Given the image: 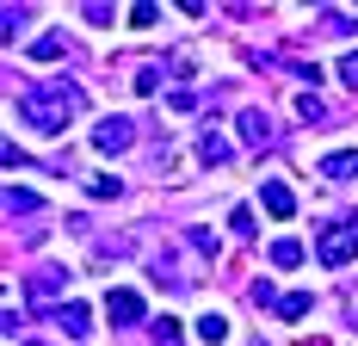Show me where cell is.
<instances>
[{
  "label": "cell",
  "mask_w": 358,
  "mask_h": 346,
  "mask_svg": "<svg viewBox=\"0 0 358 346\" xmlns=\"http://www.w3.org/2000/svg\"><path fill=\"white\" fill-rule=\"evenodd\" d=\"M56 56H62V37H56V32L31 43V62H56Z\"/></svg>",
  "instance_id": "15"
},
{
  "label": "cell",
  "mask_w": 358,
  "mask_h": 346,
  "mask_svg": "<svg viewBox=\"0 0 358 346\" xmlns=\"http://www.w3.org/2000/svg\"><path fill=\"white\" fill-rule=\"evenodd\" d=\"M80 87L74 81H31L19 93V124L25 130H43V137H62L74 118H80Z\"/></svg>",
  "instance_id": "1"
},
{
  "label": "cell",
  "mask_w": 358,
  "mask_h": 346,
  "mask_svg": "<svg viewBox=\"0 0 358 346\" xmlns=\"http://www.w3.org/2000/svg\"><path fill=\"white\" fill-rule=\"evenodd\" d=\"M315 254H322V266H352L358 260V223H334L315 235Z\"/></svg>",
  "instance_id": "2"
},
{
  "label": "cell",
  "mask_w": 358,
  "mask_h": 346,
  "mask_svg": "<svg viewBox=\"0 0 358 346\" xmlns=\"http://www.w3.org/2000/svg\"><path fill=\"white\" fill-rule=\"evenodd\" d=\"M106 315H111V321H117V328H130V321H143V297H136V291H111V297H106Z\"/></svg>",
  "instance_id": "7"
},
{
  "label": "cell",
  "mask_w": 358,
  "mask_h": 346,
  "mask_svg": "<svg viewBox=\"0 0 358 346\" xmlns=\"http://www.w3.org/2000/svg\"><path fill=\"white\" fill-rule=\"evenodd\" d=\"M322 25H327V32H334V37H346V32H358V25H352V19H346V13H322Z\"/></svg>",
  "instance_id": "22"
},
{
  "label": "cell",
  "mask_w": 358,
  "mask_h": 346,
  "mask_svg": "<svg viewBox=\"0 0 358 346\" xmlns=\"http://www.w3.org/2000/svg\"><path fill=\"white\" fill-rule=\"evenodd\" d=\"M148 334H155V346H179V321L161 315V321H148Z\"/></svg>",
  "instance_id": "14"
},
{
  "label": "cell",
  "mask_w": 358,
  "mask_h": 346,
  "mask_svg": "<svg viewBox=\"0 0 358 346\" xmlns=\"http://www.w3.org/2000/svg\"><path fill=\"white\" fill-rule=\"evenodd\" d=\"M62 284H69V272H62V266H37V272L25 278V291H31L37 310H43V303H56V297H62Z\"/></svg>",
  "instance_id": "4"
},
{
  "label": "cell",
  "mask_w": 358,
  "mask_h": 346,
  "mask_svg": "<svg viewBox=\"0 0 358 346\" xmlns=\"http://www.w3.org/2000/svg\"><path fill=\"white\" fill-rule=\"evenodd\" d=\"M272 266H303V242H296V235H278V242H272Z\"/></svg>",
  "instance_id": "12"
},
{
  "label": "cell",
  "mask_w": 358,
  "mask_h": 346,
  "mask_svg": "<svg viewBox=\"0 0 358 346\" xmlns=\"http://www.w3.org/2000/svg\"><path fill=\"white\" fill-rule=\"evenodd\" d=\"M198 155H204L210 167H222V161H229V142L216 137V130H204V137H198Z\"/></svg>",
  "instance_id": "13"
},
{
  "label": "cell",
  "mask_w": 358,
  "mask_h": 346,
  "mask_svg": "<svg viewBox=\"0 0 358 346\" xmlns=\"http://www.w3.org/2000/svg\"><path fill=\"white\" fill-rule=\"evenodd\" d=\"M192 247H198V254H210V260H216V235H210V229H192Z\"/></svg>",
  "instance_id": "26"
},
{
  "label": "cell",
  "mask_w": 358,
  "mask_h": 346,
  "mask_svg": "<svg viewBox=\"0 0 358 346\" xmlns=\"http://www.w3.org/2000/svg\"><path fill=\"white\" fill-rule=\"evenodd\" d=\"M87 192H93V198H124V179L99 173V179H87Z\"/></svg>",
  "instance_id": "16"
},
{
  "label": "cell",
  "mask_w": 358,
  "mask_h": 346,
  "mask_svg": "<svg viewBox=\"0 0 358 346\" xmlns=\"http://www.w3.org/2000/svg\"><path fill=\"white\" fill-rule=\"evenodd\" d=\"M229 229H235V235H253V210H248V205H235V216H229Z\"/></svg>",
  "instance_id": "23"
},
{
  "label": "cell",
  "mask_w": 358,
  "mask_h": 346,
  "mask_svg": "<svg viewBox=\"0 0 358 346\" xmlns=\"http://www.w3.org/2000/svg\"><path fill=\"white\" fill-rule=\"evenodd\" d=\"M161 81H167V74L148 62V69H136V93H161Z\"/></svg>",
  "instance_id": "18"
},
{
  "label": "cell",
  "mask_w": 358,
  "mask_h": 346,
  "mask_svg": "<svg viewBox=\"0 0 358 346\" xmlns=\"http://www.w3.org/2000/svg\"><path fill=\"white\" fill-rule=\"evenodd\" d=\"M259 205L272 210L278 223H290V216H296V192H290L285 179H259Z\"/></svg>",
  "instance_id": "5"
},
{
  "label": "cell",
  "mask_w": 358,
  "mask_h": 346,
  "mask_svg": "<svg viewBox=\"0 0 358 346\" xmlns=\"http://www.w3.org/2000/svg\"><path fill=\"white\" fill-rule=\"evenodd\" d=\"M309 310H315V297H309V291H285V297H278V315H285V321H303Z\"/></svg>",
  "instance_id": "11"
},
{
  "label": "cell",
  "mask_w": 358,
  "mask_h": 346,
  "mask_svg": "<svg viewBox=\"0 0 358 346\" xmlns=\"http://www.w3.org/2000/svg\"><path fill=\"white\" fill-rule=\"evenodd\" d=\"M155 19H161V6H148V0H136V6H130V25H155Z\"/></svg>",
  "instance_id": "21"
},
{
  "label": "cell",
  "mask_w": 358,
  "mask_h": 346,
  "mask_svg": "<svg viewBox=\"0 0 358 346\" xmlns=\"http://www.w3.org/2000/svg\"><path fill=\"white\" fill-rule=\"evenodd\" d=\"M19 25H25V6H0V37H13Z\"/></svg>",
  "instance_id": "20"
},
{
  "label": "cell",
  "mask_w": 358,
  "mask_h": 346,
  "mask_svg": "<svg viewBox=\"0 0 358 346\" xmlns=\"http://www.w3.org/2000/svg\"><path fill=\"white\" fill-rule=\"evenodd\" d=\"M198 340H204V346H222V340H229V315L204 310V315H198Z\"/></svg>",
  "instance_id": "10"
},
{
  "label": "cell",
  "mask_w": 358,
  "mask_h": 346,
  "mask_svg": "<svg viewBox=\"0 0 358 346\" xmlns=\"http://www.w3.org/2000/svg\"><path fill=\"white\" fill-rule=\"evenodd\" d=\"M37 205H43V198H37V192H6V210H19V216H31Z\"/></svg>",
  "instance_id": "19"
},
{
  "label": "cell",
  "mask_w": 358,
  "mask_h": 346,
  "mask_svg": "<svg viewBox=\"0 0 358 346\" xmlns=\"http://www.w3.org/2000/svg\"><path fill=\"white\" fill-rule=\"evenodd\" d=\"M0 210H6V192H0Z\"/></svg>",
  "instance_id": "27"
},
{
  "label": "cell",
  "mask_w": 358,
  "mask_h": 346,
  "mask_svg": "<svg viewBox=\"0 0 358 346\" xmlns=\"http://www.w3.org/2000/svg\"><path fill=\"white\" fill-rule=\"evenodd\" d=\"M235 130H241V142H248V148H266V142H272V118H266V111H241V118H235Z\"/></svg>",
  "instance_id": "8"
},
{
  "label": "cell",
  "mask_w": 358,
  "mask_h": 346,
  "mask_svg": "<svg viewBox=\"0 0 358 346\" xmlns=\"http://www.w3.org/2000/svg\"><path fill=\"white\" fill-rule=\"evenodd\" d=\"M296 118H309V124H322V118H327V105L315 99V93H296Z\"/></svg>",
  "instance_id": "17"
},
{
  "label": "cell",
  "mask_w": 358,
  "mask_h": 346,
  "mask_svg": "<svg viewBox=\"0 0 358 346\" xmlns=\"http://www.w3.org/2000/svg\"><path fill=\"white\" fill-rule=\"evenodd\" d=\"M136 142V124L130 118H99V130H93V148L99 155H117V148H130Z\"/></svg>",
  "instance_id": "3"
},
{
  "label": "cell",
  "mask_w": 358,
  "mask_h": 346,
  "mask_svg": "<svg viewBox=\"0 0 358 346\" xmlns=\"http://www.w3.org/2000/svg\"><path fill=\"white\" fill-rule=\"evenodd\" d=\"M56 328H62L69 340H87V334H93V310H87V303H56Z\"/></svg>",
  "instance_id": "6"
},
{
  "label": "cell",
  "mask_w": 358,
  "mask_h": 346,
  "mask_svg": "<svg viewBox=\"0 0 358 346\" xmlns=\"http://www.w3.org/2000/svg\"><path fill=\"white\" fill-rule=\"evenodd\" d=\"M358 173V148H340V155H322V179H352Z\"/></svg>",
  "instance_id": "9"
},
{
  "label": "cell",
  "mask_w": 358,
  "mask_h": 346,
  "mask_svg": "<svg viewBox=\"0 0 358 346\" xmlns=\"http://www.w3.org/2000/svg\"><path fill=\"white\" fill-rule=\"evenodd\" d=\"M340 81H346V87H358V50H346V56H340Z\"/></svg>",
  "instance_id": "24"
},
{
  "label": "cell",
  "mask_w": 358,
  "mask_h": 346,
  "mask_svg": "<svg viewBox=\"0 0 358 346\" xmlns=\"http://www.w3.org/2000/svg\"><path fill=\"white\" fill-rule=\"evenodd\" d=\"M0 167H25V148H13V142L0 137Z\"/></svg>",
  "instance_id": "25"
}]
</instances>
